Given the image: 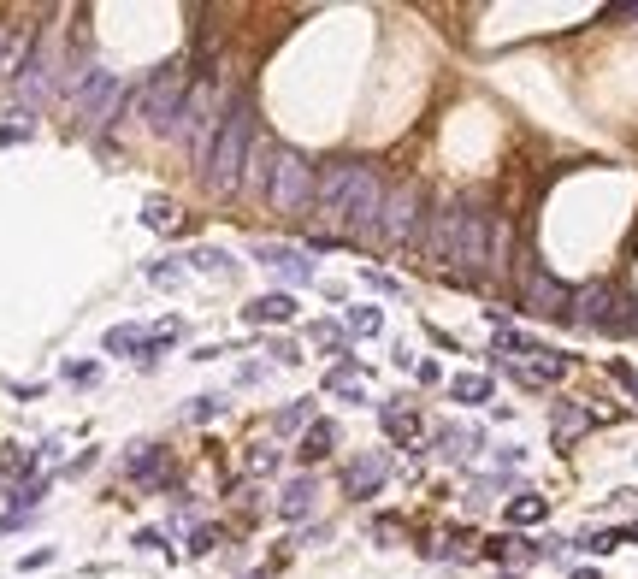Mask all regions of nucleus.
I'll return each mask as SVG.
<instances>
[{
    "instance_id": "obj_14",
    "label": "nucleus",
    "mask_w": 638,
    "mask_h": 579,
    "mask_svg": "<svg viewBox=\"0 0 638 579\" xmlns=\"http://www.w3.org/2000/svg\"><path fill=\"white\" fill-rule=\"evenodd\" d=\"M544 515V503H538V497H520V503H514V520H538Z\"/></svg>"
},
{
    "instance_id": "obj_15",
    "label": "nucleus",
    "mask_w": 638,
    "mask_h": 579,
    "mask_svg": "<svg viewBox=\"0 0 638 579\" xmlns=\"http://www.w3.org/2000/svg\"><path fill=\"white\" fill-rule=\"evenodd\" d=\"M0 42H6V30H0Z\"/></svg>"
},
{
    "instance_id": "obj_1",
    "label": "nucleus",
    "mask_w": 638,
    "mask_h": 579,
    "mask_svg": "<svg viewBox=\"0 0 638 579\" xmlns=\"http://www.w3.org/2000/svg\"><path fill=\"white\" fill-rule=\"evenodd\" d=\"M260 136V113L249 95H237L231 107H225V125H219V142H213V154H207V184L225 195L243 190V166H249V148H255Z\"/></svg>"
},
{
    "instance_id": "obj_5",
    "label": "nucleus",
    "mask_w": 638,
    "mask_h": 579,
    "mask_svg": "<svg viewBox=\"0 0 638 579\" xmlns=\"http://www.w3.org/2000/svg\"><path fill=\"white\" fill-rule=\"evenodd\" d=\"M420 190L414 184H402V190L384 195V213H379V231H373V243L384 249H402V243H414V231H420Z\"/></svg>"
},
{
    "instance_id": "obj_12",
    "label": "nucleus",
    "mask_w": 638,
    "mask_h": 579,
    "mask_svg": "<svg viewBox=\"0 0 638 579\" xmlns=\"http://www.w3.org/2000/svg\"><path fill=\"white\" fill-rule=\"evenodd\" d=\"M349 325H355V331H379L384 314H379V308H355V314H349Z\"/></svg>"
},
{
    "instance_id": "obj_2",
    "label": "nucleus",
    "mask_w": 638,
    "mask_h": 579,
    "mask_svg": "<svg viewBox=\"0 0 638 579\" xmlns=\"http://www.w3.org/2000/svg\"><path fill=\"white\" fill-rule=\"evenodd\" d=\"M219 125H225V89H219V83H190L184 113H178L172 136H178L195 160L207 166V154H213V142H219Z\"/></svg>"
},
{
    "instance_id": "obj_3",
    "label": "nucleus",
    "mask_w": 638,
    "mask_h": 579,
    "mask_svg": "<svg viewBox=\"0 0 638 579\" xmlns=\"http://www.w3.org/2000/svg\"><path fill=\"white\" fill-rule=\"evenodd\" d=\"M184 95H190V71L178 60V65H160V71L136 89V107H142V119L160 130V136H172L178 113H184Z\"/></svg>"
},
{
    "instance_id": "obj_4",
    "label": "nucleus",
    "mask_w": 638,
    "mask_h": 579,
    "mask_svg": "<svg viewBox=\"0 0 638 579\" xmlns=\"http://www.w3.org/2000/svg\"><path fill=\"white\" fill-rule=\"evenodd\" d=\"M314 184H319L314 160H308V154H296V148H278L266 207H272V213H308V207H314Z\"/></svg>"
},
{
    "instance_id": "obj_6",
    "label": "nucleus",
    "mask_w": 638,
    "mask_h": 579,
    "mask_svg": "<svg viewBox=\"0 0 638 579\" xmlns=\"http://www.w3.org/2000/svg\"><path fill=\"white\" fill-rule=\"evenodd\" d=\"M272 166H278V142H272V136H255L249 166H243V190L266 201V190H272Z\"/></svg>"
},
{
    "instance_id": "obj_9",
    "label": "nucleus",
    "mask_w": 638,
    "mask_h": 579,
    "mask_svg": "<svg viewBox=\"0 0 638 579\" xmlns=\"http://www.w3.org/2000/svg\"><path fill=\"white\" fill-rule=\"evenodd\" d=\"M455 396H461V402H485V396H491V379H455Z\"/></svg>"
},
{
    "instance_id": "obj_10",
    "label": "nucleus",
    "mask_w": 638,
    "mask_h": 579,
    "mask_svg": "<svg viewBox=\"0 0 638 579\" xmlns=\"http://www.w3.org/2000/svg\"><path fill=\"white\" fill-rule=\"evenodd\" d=\"M331 444H337V432H331V426H314V432H308V450H302V455H331Z\"/></svg>"
},
{
    "instance_id": "obj_8",
    "label": "nucleus",
    "mask_w": 638,
    "mask_h": 579,
    "mask_svg": "<svg viewBox=\"0 0 638 579\" xmlns=\"http://www.w3.org/2000/svg\"><path fill=\"white\" fill-rule=\"evenodd\" d=\"M290 314H296V302H290L284 290H278V296H260L255 308H249V320H290Z\"/></svg>"
},
{
    "instance_id": "obj_11",
    "label": "nucleus",
    "mask_w": 638,
    "mask_h": 579,
    "mask_svg": "<svg viewBox=\"0 0 638 579\" xmlns=\"http://www.w3.org/2000/svg\"><path fill=\"white\" fill-rule=\"evenodd\" d=\"M308 497H314L308 485H290V497H284V515L296 520V515H302V509H308Z\"/></svg>"
},
{
    "instance_id": "obj_13",
    "label": "nucleus",
    "mask_w": 638,
    "mask_h": 579,
    "mask_svg": "<svg viewBox=\"0 0 638 579\" xmlns=\"http://www.w3.org/2000/svg\"><path fill=\"white\" fill-rule=\"evenodd\" d=\"M579 426H585V414H579V408H556V432H562V438L579 432Z\"/></svg>"
},
{
    "instance_id": "obj_7",
    "label": "nucleus",
    "mask_w": 638,
    "mask_h": 579,
    "mask_svg": "<svg viewBox=\"0 0 638 579\" xmlns=\"http://www.w3.org/2000/svg\"><path fill=\"white\" fill-rule=\"evenodd\" d=\"M255 255L266 260V266H278V272H284L290 284H302V278H314V266H308V260L296 255V249H284V243H278V249H255Z\"/></svg>"
}]
</instances>
